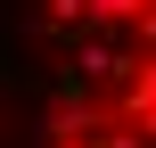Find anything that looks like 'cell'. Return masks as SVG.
I'll return each mask as SVG.
<instances>
[{"mask_svg":"<svg viewBox=\"0 0 156 148\" xmlns=\"http://www.w3.org/2000/svg\"><path fill=\"white\" fill-rule=\"evenodd\" d=\"M0 148H156V0H0Z\"/></svg>","mask_w":156,"mask_h":148,"instance_id":"cell-1","label":"cell"}]
</instances>
